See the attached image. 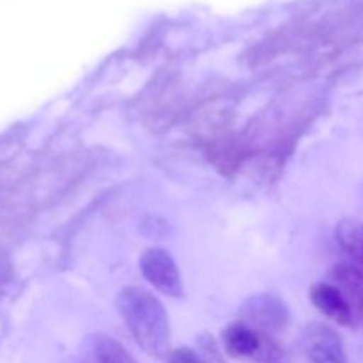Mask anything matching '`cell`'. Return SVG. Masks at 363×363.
Returning <instances> with one entry per match:
<instances>
[{
  "instance_id": "cell-8",
  "label": "cell",
  "mask_w": 363,
  "mask_h": 363,
  "mask_svg": "<svg viewBox=\"0 0 363 363\" xmlns=\"http://www.w3.org/2000/svg\"><path fill=\"white\" fill-rule=\"evenodd\" d=\"M261 340V332L243 323H234L223 332V346L234 358H254Z\"/></svg>"
},
{
  "instance_id": "cell-10",
  "label": "cell",
  "mask_w": 363,
  "mask_h": 363,
  "mask_svg": "<svg viewBox=\"0 0 363 363\" xmlns=\"http://www.w3.org/2000/svg\"><path fill=\"white\" fill-rule=\"evenodd\" d=\"M252 360L257 363H291L289 353H287L286 347L275 337L268 335V333H261L259 347Z\"/></svg>"
},
{
  "instance_id": "cell-11",
  "label": "cell",
  "mask_w": 363,
  "mask_h": 363,
  "mask_svg": "<svg viewBox=\"0 0 363 363\" xmlns=\"http://www.w3.org/2000/svg\"><path fill=\"white\" fill-rule=\"evenodd\" d=\"M197 351H199V354H201L202 363H227L225 357H223V353L220 351L218 344H216L215 337L208 335V333H204V335L199 337Z\"/></svg>"
},
{
  "instance_id": "cell-6",
  "label": "cell",
  "mask_w": 363,
  "mask_h": 363,
  "mask_svg": "<svg viewBox=\"0 0 363 363\" xmlns=\"http://www.w3.org/2000/svg\"><path fill=\"white\" fill-rule=\"evenodd\" d=\"M332 277L350 305L354 326L363 328V272L357 266L339 264L333 268Z\"/></svg>"
},
{
  "instance_id": "cell-4",
  "label": "cell",
  "mask_w": 363,
  "mask_h": 363,
  "mask_svg": "<svg viewBox=\"0 0 363 363\" xmlns=\"http://www.w3.org/2000/svg\"><path fill=\"white\" fill-rule=\"evenodd\" d=\"M301 346L311 363H350L339 333L321 323L305 326Z\"/></svg>"
},
{
  "instance_id": "cell-3",
  "label": "cell",
  "mask_w": 363,
  "mask_h": 363,
  "mask_svg": "<svg viewBox=\"0 0 363 363\" xmlns=\"http://www.w3.org/2000/svg\"><path fill=\"white\" fill-rule=\"evenodd\" d=\"M140 272L155 289L170 298L183 296V280L176 261L167 250L152 247L144 252L140 257Z\"/></svg>"
},
{
  "instance_id": "cell-1",
  "label": "cell",
  "mask_w": 363,
  "mask_h": 363,
  "mask_svg": "<svg viewBox=\"0 0 363 363\" xmlns=\"http://www.w3.org/2000/svg\"><path fill=\"white\" fill-rule=\"evenodd\" d=\"M117 311L140 350L149 357H169L170 319L155 294L144 287H126L117 296Z\"/></svg>"
},
{
  "instance_id": "cell-9",
  "label": "cell",
  "mask_w": 363,
  "mask_h": 363,
  "mask_svg": "<svg viewBox=\"0 0 363 363\" xmlns=\"http://www.w3.org/2000/svg\"><path fill=\"white\" fill-rule=\"evenodd\" d=\"M337 240L357 262V268L363 272V223L357 220H344L337 229Z\"/></svg>"
},
{
  "instance_id": "cell-5",
  "label": "cell",
  "mask_w": 363,
  "mask_h": 363,
  "mask_svg": "<svg viewBox=\"0 0 363 363\" xmlns=\"http://www.w3.org/2000/svg\"><path fill=\"white\" fill-rule=\"evenodd\" d=\"M311 300L319 312L340 326H354L353 314L346 298L335 284L321 282L311 289Z\"/></svg>"
},
{
  "instance_id": "cell-7",
  "label": "cell",
  "mask_w": 363,
  "mask_h": 363,
  "mask_svg": "<svg viewBox=\"0 0 363 363\" xmlns=\"http://www.w3.org/2000/svg\"><path fill=\"white\" fill-rule=\"evenodd\" d=\"M82 354L87 363H138L116 339L105 333H94L82 344Z\"/></svg>"
},
{
  "instance_id": "cell-2",
  "label": "cell",
  "mask_w": 363,
  "mask_h": 363,
  "mask_svg": "<svg viewBox=\"0 0 363 363\" xmlns=\"http://www.w3.org/2000/svg\"><path fill=\"white\" fill-rule=\"evenodd\" d=\"M238 318L243 325L273 335L289 325V308L275 294H255L241 305Z\"/></svg>"
},
{
  "instance_id": "cell-12",
  "label": "cell",
  "mask_w": 363,
  "mask_h": 363,
  "mask_svg": "<svg viewBox=\"0 0 363 363\" xmlns=\"http://www.w3.org/2000/svg\"><path fill=\"white\" fill-rule=\"evenodd\" d=\"M167 363H202V358L199 351L183 346L170 351L169 357H167Z\"/></svg>"
},
{
  "instance_id": "cell-13",
  "label": "cell",
  "mask_w": 363,
  "mask_h": 363,
  "mask_svg": "<svg viewBox=\"0 0 363 363\" xmlns=\"http://www.w3.org/2000/svg\"><path fill=\"white\" fill-rule=\"evenodd\" d=\"M78 363H87V362H85V360H82V362H78Z\"/></svg>"
}]
</instances>
